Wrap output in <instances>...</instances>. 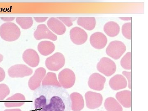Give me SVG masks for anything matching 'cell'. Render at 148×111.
Instances as JSON below:
<instances>
[{
    "label": "cell",
    "mask_w": 148,
    "mask_h": 111,
    "mask_svg": "<svg viewBox=\"0 0 148 111\" xmlns=\"http://www.w3.org/2000/svg\"><path fill=\"white\" fill-rule=\"evenodd\" d=\"M71 97L66 89L40 86L34 92L32 111H71Z\"/></svg>",
    "instance_id": "6da1fadb"
},
{
    "label": "cell",
    "mask_w": 148,
    "mask_h": 111,
    "mask_svg": "<svg viewBox=\"0 0 148 111\" xmlns=\"http://www.w3.org/2000/svg\"><path fill=\"white\" fill-rule=\"evenodd\" d=\"M21 31L18 26L12 22H6L0 27V36L6 41L13 42L18 40Z\"/></svg>",
    "instance_id": "7a4b0ae2"
},
{
    "label": "cell",
    "mask_w": 148,
    "mask_h": 111,
    "mask_svg": "<svg viewBox=\"0 0 148 111\" xmlns=\"http://www.w3.org/2000/svg\"><path fill=\"white\" fill-rule=\"evenodd\" d=\"M66 63L64 55L60 52H56L47 58L45 65L48 70L56 71L64 67Z\"/></svg>",
    "instance_id": "3957f363"
},
{
    "label": "cell",
    "mask_w": 148,
    "mask_h": 111,
    "mask_svg": "<svg viewBox=\"0 0 148 111\" xmlns=\"http://www.w3.org/2000/svg\"><path fill=\"white\" fill-rule=\"evenodd\" d=\"M126 51V46L123 42L115 40L111 42L106 49L107 55L115 60H118Z\"/></svg>",
    "instance_id": "277c9868"
},
{
    "label": "cell",
    "mask_w": 148,
    "mask_h": 111,
    "mask_svg": "<svg viewBox=\"0 0 148 111\" xmlns=\"http://www.w3.org/2000/svg\"><path fill=\"white\" fill-rule=\"evenodd\" d=\"M58 78L61 87L65 89L73 87L75 82V75L71 69H66L62 70L58 74Z\"/></svg>",
    "instance_id": "5b68a950"
},
{
    "label": "cell",
    "mask_w": 148,
    "mask_h": 111,
    "mask_svg": "<svg viewBox=\"0 0 148 111\" xmlns=\"http://www.w3.org/2000/svg\"><path fill=\"white\" fill-rule=\"evenodd\" d=\"M98 71L107 77L113 75L116 71V65L112 60L108 57H103L97 65Z\"/></svg>",
    "instance_id": "8992f818"
},
{
    "label": "cell",
    "mask_w": 148,
    "mask_h": 111,
    "mask_svg": "<svg viewBox=\"0 0 148 111\" xmlns=\"http://www.w3.org/2000/svg\"><path fill=\"white\" fill-rule=\"evenodd\" d=\"M33 71L28 66L23 64H18L11 66L8 70L9 76L12 78H23L29 76Z\"/></svg>",
    "instance_id": "52a82bcc"
},
{
    "label": "cell",
    "mask_w": 148,
    "mask_h": 111,
    "mask_svg": "<svg viewBox=\"0 0 148 111\" xmlns=\"http://www.w3.org/2000/svg\"><path fill=\"white\" fill-rule=\"evenodd\" d=\"M85 97L88 108L91 110L98 108L103 103V96L100 93L88 91L86 93Z\"/></svg>",
    "instance_id": "ba28073f"
},
{
    "label": "cell",
    "mask_w": 148,
    "mask_h": 111,
    "mask_svg": "<svg viewBox=\"0 0 148 111\" xmlns=\"http://www.w3.org/2000/svg\"><path fill=\"white\" fill-rule=\"evenodd\" d=\"M34 36L36 40L48 39L55 41L57 40V36L53 34L45 24L38 25L34 33Z\"/></svg>",
    "instance_id": "9c48e42d"
},
{
    "label": "cell",
    "mask_w": 148,
    "mask_h": 111,
    "mask_svg": "<svg viewBox=\"0 0 148 111\" xmlns=\"http://www.w3.org/2000/svg\"><path fill=\"white\" fill-rule=\"evenodd\" d=\"M71 39L76 45H82L86 42L88 35L84 30L78 27H75L70 31Z\"/></svg>",
    "instance_id": "30bf717a"
},
{
    "label": "cell",
    "mask_w": 148,
    "mask_h": 111,
    "mask_svg": "<svg viewBox=\"0 0 148 111\" xmlns=\"http://www.w3.org/2000/svg\"><path fill=\"white\" fill-rule=\"evenodd\" d=\"M106 78L98 73H93L88 79V86L90 88L95 90H103L106 83Z\"/></svg>",
    "instance_id": "8fae6325"
},
{
    "label": "cell",
    "mask_w": 148,
    "mask_h": 111,
    "mask_svg": "<svg viewBox=\"0 0 148 111\" xmlns=\"http://www.w3.org/2000/svg\"><path fill=\"white\" fill-rule=\"evenodd\" d=\"M46 75V70L40 67L35 71L34 75L29 80V86L32 90H35L40 86L41 82Z\"/></svg>",
    "instance_id": "7c38bea8"
},
{
    "label": "cell",
    "mask_w": 148,
    "mask_h": 111,
    "mask_svg": "<svg viewBox=\"0 0 148 111\" xmlns=\"http://www.w3.org/2000/svg\"><path fill=\"white\" fill-rule=\"evenodd\" d=\"M22 58L25 63L32 67H36L40 63L38 54L34 49H29L24 51Z\"/></svg>",
    "instance_id": "4fadbf2b"
},
{
    "label": "cell",
    "mask_w": 148,
    "mask_h": 111,
    "mask_svg": "<svg viewBox=\"0 0 148 111\" xmlns=\"http://www.w3.org/2000/svg\"><path fill=\"white\" fill-rule=\"evenodd\" d=\"M90 42L94 48L101 49L106 46L108 43V38L103 33L95 32L90 36Z\"/></svg>",
    "instance_id": "5bb4252c"
},
{
    "label": "cell",
    "mask_w": 148,
    "mask_h": 111,
    "mask_svg": "<svg viewBox=\"0 0 148 111\" xmlns=\"http://www.w3.org/2000/svg\"><path fill=\"white\" fill-rule=\"evenodd\" d=\"M47 25L50 30L58 35H62L66 32L65 25L57 18L51 17L49 19Z\"/></svg>",
    "instance_id": "9a60e30c"
},
{
    "label": "cell",
    "mask_w": 148,
    "mask_h": 111,
    "mask_svg": "<svg viewBox=\"0 0 148 111\" xmlns=\"http://www.w3.org/2000/svg\"><path fill=\"white\" fill-rule=\"evenodd\" d=\"M127 82L124 76L121 75H116L110 79L109 85L112 89L118 90L127 87Z\"/></svg>",
    "instance_id": "2e32d148"
},
{
    "label": "cell",
    "mask_w": 148,
    "mask_h": 111,
    "mask_svg": "<svg viewBox=\"0 0 148 111\" xmlns=\"http://www.w3.org/2000/svg\"><path fill=\"white\" fill-rule=\"evenodd\" d=\"M71 101V110L73 111H80L84 108V103L82 95L74 92L70 95Z\"/></svg>",
    "instance_id": "e0dca14e"
},
{
    "label": "cell",
    "mask_w": 148,
    "mask_h": 111,
    "mask_svg": "<svg viewBox=\"0 0 148 111\" xmlns=\"http://www.w3.org/2000/svg\"><path fill=\"white\" fill-rule=\"evenodd\" d=\"M20 101H25V97L20 93H16L6 100V102L4 103L5 106L7 108H11L18 107L24 105L25 102Z\"/></svg>",
    "instance_id": "ac0fdd59"
},
{
    "label": "cell",
    "mask_w": 148,
    "mask_h": 111,
    "mask_svg": "<svg viewBox=\"0 0 148 111\" xmlns=\"http://www.w3.org/2000/svg\"><path fill=\"white\" fill-rule=\"evenodd\" d=\"M116 97L117 101L124 108L131 107V91L125 90L117 92Z\"/></svg>",
    "instance_id": "d6986e66"
},
{
    "label": "cell",
    "mask_w": 148,
    "mask_h": 111,
    "mask_svg": "<svg viewBox=\"0 0 148 111\" xmlns=\"http://www.w3.org/2000/svg\"><path fill=\"white\" fill-rule=\"evenodd\" d=\"M55 46L54 44L49 41L41 42L38 46L39 52L41 55L47 56L53 53L55 50Z\"/></svg>",
    "instance_id": "ffe728a7"
},
{
    "label": "cell",
    "mask_w": 148,
    "mask_h": 111,
    "mask_svg": "<svg viewBox=\"0 0 148 111\" xmlns=\"http://www.w3.org/2000/svg\"><path fill=\"white\" fill-rule=\"evenodd\" d=\"M77 24L88 31H92L96 25L95 17H80L77 18Z\"/></svg>",
    "instance_id": "44dd1931"
},
{
    "label": "cell",
    "mask_w": 148,
    "mask_h": 111,
    "mask_svg": "<svg viewBox=\"0 0 148 111\" xmlns=\"http://www.w3.org/2000/svg\"><path fill=\"white\" fill-rule=\"evenodd\" d=\"M104 31L109 37L116 36L120 32V27L114 21H109L104 26Z\"/></svg>",
    "instance_id": "7402d4cb"
},
{
    "label": "cell",
    "mask_w": 148,
    "mask_h": 111,
    "mask_svg": "<svg viewBox=\"0 0 148 111\" xmlns=\"http://www.w3.org/2000/svg\"><path fill=\"white\" fill-rule=\"evenodd\" d=\"M104 106L107 111H123L122 107L113 97H109L106 99Z\"/></svg>",
    "instance_id": "603a6c76"
},
{
    "label": "cell",
    "mask_w": 148,
    "mask_h": 111,
    "mask_svg": "<svg viewBox=\"0 0 148 111\" xmlns=\"http://www.w3.org/2000/svg\"><path fill=\"white\" fill-rule=\"evenodd\" d=\"M42 85L55 86L61 87L56 77V74L51 72H49L42 81Z\"/></svg>",
    "instance_id": "cb8c5ba5"
},
{
    "label": "cell",
    "mask_w": 148,
    "mask_h": 111,
    "mask_svg": "<svg viewBox=\"0 0 148 111\" xmlns=\"http://www.w3.org/2000/svg\"><path fill=\"white\" fill-rule=\"evenodd\" d=\"M16 22L23 29H28L31 28L34 24L33 18L31 17H17Z\"/></svg>",
    "instance_id": "d4e9b609"
},
{
    "label": "cell",
    "mask_w": 148,
    "mask_h": 111,
    "mask_svg": "<svg viewBox=\"0 0 148 111\" xmlns=\"http://www.w3.org/2000/svg\"><path fill=\"white\" fill-rule=\"evenodd\" d=\"M121 65L125 70H131V52H127L120 61Z\"/></svg>",
    "instance_id": "484cf974"
},
{
    "label": "cell",
    "mask_w": 148,
    "mask_h": 111,
    "mask_svg": "<svg viewBox=\"0 0 148 111\" xmlns=\"http://www.w3.org/2000/svg\"><path fill=\"white\" fill-rule=\"evenodd\" d=\"M122 33L123 36L127 39H131V23H126L123 25Z\"/></svg>",
    "instance_id": "4316f807"
},
{
    "label": "cell",
    "mask_w": 148,
    "mask_h": 111,
    "mask_svg": "<svg viewBox=\"0 0 148 111\" xmlns=\"http://www.w3.org/2000/svg\"><path fill=\"white\" fill-rule=\"evenodd\" d=\"M10 93V90L7 85L0 84V101H3Z\"/></svg>",
    "instance_id": "83f0119b"
},
{
    "label": "cell",
    "mask_w": 148,
    "mask_h": 111,
    "mask_svg": "<svg viewBox=\"0 0 148 111\" xmlns=\"http://www.w3.org/2000/svg\"><path fill=\"white\" fill-rule=\"evenodd\" d=\"M77 18V17H57V18H58L59 20H61V22H63L68 27H72L73 25V21H75Z\"/></svg>",
    "instance_id": "f1b7e54d"
},
{
    "label": "cell",
    "mask_w": 148,
    "mask_h": 111,
    "mask_svg": "<svg viewBox=\"0 0 148 111\" xmlns=\"http://www.w3.org/2000/svg\"><path fill=\"white\" fill-rule=\"evenodd\" d=\"M123 74L127 78L128 82V88L130 89H131V72L123 71Z\"/></svg>",
    "instance_id": "f546056e"
},
{
    "label": "cell",
    "mask_w": 148,
    "mask_h": 111,
    "mask_svg": "<svg viewBox=\"0 0 148 111\" xmlns=\"http://www.w3.org/2000/svg\"><path fill=\"white\" fill-rule=\"evenodd\" d=\"M5 72L2 68L0 67V82L3 81L5 78Z\"/></svg>",
    "instance_id": "4dcf8cb0"
},
{
    "label": "cell",
    "mask_w": 148,
    "mask_h": 111,
    "mask_svg": "<svg viewBox=\"0 0 148 111\" xmlns=\"http://www.w3.org/2000/svg\"><path fill=\"white\" fill-rule=\"evenodd\" d=\"M34 18L35 21H36V22H38V23H41V22H45V21H46L47 19L48 18V17H34Z\"/></svg>",
    "instance_id": "1f68e13d"
},
{
    "label": "cell",
    "mask_w": 148,
    "mask_h": 111,
    "mask_svg": "<svg viewBox=\"0 0 148 111\" xmlns=\"http://www.w3.org/2000/svg\"><path fill=\"white\" fill-rule=\"evenodd\" d=\"M16 18L14 17H1V18L3 20V21H13L14 19Z\"/></svg>",
    "instance_id": "d6a6232c"
},
{
    "label": "cell",
    "mask_w": 148,
    "mask_h": 111,
    "mask_svg": "<svg viewBox=\"0 0 148 111\" xmlns=\"http://www.w3.org/2000/svg\"><path fill=\"white\" fill-rule=\"evenodd\" d=\"M4 111H21L19 109H7Z\"/></svg>",
    "instance_id": "836d02e7"
},
{
    "label": "cell",
    "mask_w": 148,
    "mask_h": 111,
    "mask_svg": "<svg viewBox=\"0 0 148 111\" xmlns=\"http://www.w3.org/2000/svg\"><path fill=\"white\" fill-rule=\"evenodd\" d=\"M120 18H121L122 20H127V21L131 20V17H120Z\"/></svg>",
    "instance_id": "e575fe53"
},
{
    "label": "cell",
    "mask_w": 148,
    "mask_h": 111,
    "mask_svg": "<svg viewBox=\"0 0 148 111\" xmlns=\"http://www.w3.org/2000/svg\"><path fill=\"white\" fill-rule=\"evenodd\" d=\"M3 56L0 53V63L3 61Z\"/></svg>",
    "instance_id": "d590c367"
}]
</instances>
